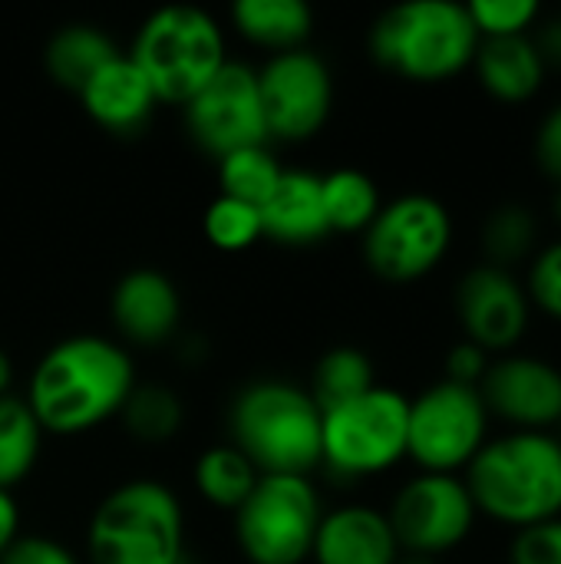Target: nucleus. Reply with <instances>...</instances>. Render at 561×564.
<instances>
[{
  "label": "nucleus",
  "instance_id": "e433bc0d",
  "mask_svg": "<svg viewBox=\"0 0 561 564\" xmlns=\"http://www.w3.org/2000/svg\"><path fill=\"white\" fill-rule=\"evenodd\" d=\"M532 43H536V50H539L546 66H561V13L559 17H549L542 23L539 36Z\"/></svg>",
  "mask_w": 561,
  "mask_h": 564
},
{
  "label": "nucleus",
  "instance_id": "f257e3e1",
  "mask_svg": "<svg viewBox=\"0 0 561 564\" xmlns=\"http://www.w3.org/2000/svg\"><path fill=\"white\" fill-rule=\"evenodd\" d=\"M136 383V364L122 344L103 334H73L36 360L23 400L43 433L76 436L119 416Z\"/></svg>",
  "mask_w": 561,
  "mask_h": 564
},
{
  "label": "nucleus",
  "instance_id": "4be33fe9",
  "mask_svg": "<svg viewBox=\"0 0 561 564\" xmlns=\"http://www.w3.org/2000/svg\"><path fill=\"white\" fill-rule=\"evenodd\" d=\"M231 23L251 43L281 53L304 46L314 30V10L304 0H235Z\"/></svg>",
  "mask_w": 561,
  "mask_h": 564
},
{
  "label": "nucleus",
  "instance_id": "5701e85b",
  "mask_svg": "<svg viewBox=\"0 0 561 564\" xmlns=\"http://www.w3.org/2000/svg\"><path fill=\"white\" fill-rule=\"evenodd\" d=\"M261 473L255 469V463L231 443H218L208 446L198 459H195V489L205 502L235 512L251 489L258 486Z\"/></svg>",
  "mask_w": 561,
  "mask_h": 564
},
{
  "label": "nucleus",
  "instance_id": "aec40b11",
  "mask_svg": "<svg viewBox=\"0 0 561 564\" xmlns=\"http://www.w3.org/2000/svg\"><path fill=\"white\" fill-rule=\"evenodd\" d=\"M476 73L486 93L503 102H526L542 89L546 63L532 43V36H493L476 46Z\"/></svg>",
  "mask_w": 561,
  "mask_h": 564
},
{
  "label": "nucleus",
  "instance_id": "b1692460",
  "mask_svg": "<svg viewBox=\"0 0 561 564\" xmlns=\"http://www.w3.org/2000/svg\"><path fill=\"white\" fill-rule=\"evenodd\" d=\"M321 198L331 231H367V225L380 212V188L377 182L360 169H334L321 175Z\"/></svg>",
  "mask_w": 561,
  "mask_h": 564
},
{
  "label": "nucleus",
  "instance_id": "72a5a7b5",
  "mask_svg": "<svg viewBox=\"0 0 561 564\" xmlns=\"http://www.w3.org/2000/svg\"><path fill=\"white\" fill-rule=\"evenodd\" d=\"M0 564H79V558L73 555V549H66L56 539H46V535H17L3 549Z\"/></svg>",
  "mask_w": 561,
  "mask_h": 564
},
{
  "label": "nucleus",
  "instance_id": "c85d7f7f",
  "mask_svg": "<svg viewBox=\"0 0 561 564\" xmlns=\"http://www.w3.org/2000/svg\"><path fill=\"white\" fill-rule=\"evenodd\" d=\"M536 245V215L529 212V205L519 202H506L499 205L486 225H483V251H486V264L513 271V264H519Z\"/></svg>",
  "mask_w": 561,
  "mask_h": 564
},
{
  "label": "nucleus",
  "instance_id": "7ed1b4c3",
  "mask_svg": "<svg viewBox=\"0 0 561 564\" xmlns=\"http://www.w3.org/2000/svg\"><path fill=\"white\" fill-rule=\"evenodd\" d=\"M228 443L261 476H311L321 466V406L301 383L251 380L228 403Z\"/></svg>",
  "mask_w": 561,
  "mask_h": 564
},
{
  "label": "nucleus",
  "instance_id": "dca6fc26",
  "mask_svg": "<svg viewBox=\"0 0 561 564\" xmlns=\"http://www.w3.org/2000/svg\"><path fill=\"white\" fill-rule=\"evenodd\" d=\"M109 314L122 340L136 347L162 344L182 321V294L159 268H132L109 291Z\"/></svg>",
  "mask_w": 561,
  "mask_h": 564
},
{
  "label": "nucleus",
  "instance_id": "6e6552de",
  "mask_svg": "<svg viewBox=\"0 0 561 564\" xmlns=\"http://www.w3.org/2000/svg\"><path fill=\"white\" fill-rule=\"evenodd\" d=\"M235 542L251 564H304L324 516L311 476H261L231 512Z\"/></svg>",
  "mask_w": 561,
  "mask_h": 564
},
{
  "label": "nucleus",
  "instance_id": "2eb2a0df",
  "mask_svg": "<svg viewBox=\"0 0 561 564\" xmlns=\"http://www.w3.org/2000/svg\"><path fill=\"white\" fill-rule=\"evenodd\" d=\"M476 390L489 416H499L522 433H546L561 423V370L549 360L526 354L493 360Z\"/></svg>",
  "mask_w": 561,
  "mask_h": 564
},
{
  "label": "nucleus",
  "instance_id": "39448f33",
  "mask_svg": "<svg viewBox=\"0 0 561 564\" xmlns=\"http://www.w3.org/2000/svg\"><path fill=\"white\" fill-rule=\"evenodd\" d=\"M93 564L185 562V509L159 479H129L103 496L86 529Z\"/></svg>",
  "mask_w": 561,
  "mask_h": 564
},
{
  "label": "nucleus",
  "instance_id": "4468645a",
  "mask_svg": "<svg viewBox=\"0 0 561 564\" xmlns=\"http://www.w3.org/2000/svg\"><path fill=\"white\" fill-rule=\"evenodd\" d=\"M529 291L526 284L503 268L479 264L463 274L456 288V314L466 330V340L486 354L513 350L529 327Z\"/></svg>",
  "mask_w": 561,
  "mask_h": 564
},
{
  "label": "nucleus",
  "instance_id": "cd10ccee",
  "mask_svg": "<svg viewBox=\"0 0 561 564\" xmlns=\"http://www.w3.org/2000/svg\"><path fill=\"white\" fill-rule=\"evenodd\" d=\"M281 172H284V165L274 159V152L268 145H248V149H238V152H228L218 159L222 195L248 202L255 208H261L271 198Z\"/></svg>",
  "mask_w": 561,
  "mask_h": 564
},
{
  "label": "nucleus",
  "instance_id": "bb28decb",
  "mask_svg": "<svg viewBox=\"0 0 561 564\" xmlns=\"http://www.w3.org/2000/svg\"><path fill=\"white\" fill-rule=\"evenodd\" d=\"M119 416H122V426H126L129 436H136L142 443H165L182 430L185 406H182V397L172 387L136 383L132 393L126 397Z\"/></svg>",
  "mask_w": 561,
  "mask_h": 564
},
{
  "label": "nucleus",
  "instance_id": "423d86ee",
  "mask_svg": "<svg viewBox=\"0 0 561 564\" xmlns=\"http://www.w3.org/2000/svg\"><path fill=\"white\" fill-rule=\"evenodd\" d=\"M152 83L159 102L185 106L225 63V33L218 20L195 3L152 10L126 50Z\"/></svg>",
  "mask_w": 561,
  "mask_h": 564
},
{
  "label": "nucleus",
  "instance_id": "473e14b6",
  "mask_svg": "<svg viewBox=\"0 0 561 564\" xmlns=\"http://www.w3.org/2000/svg\"><path fill=\"white\" fill-rule=\"evenodd\" d=\"M509 558L513 564H561V519L522 529Z\"/></svg>",
  "mask_w": 561,
  "mask_h": 564
},
{
  "label": "nucleus",
  "instance_id": "9d476101",
  "mask_svg": "<svg viewBox=\"0 0 561 564\" xmlns=\"http://www.w3.org/2000/svg\"><path fill=\"white\" fill-rule=\"evenodd\" d=\"M489 413L476 387L440 380L410 400L407 416V456L423 473L466 469L486 446Z\"/></svg>",
  "mask_w": 561,
  "mask_h": 564
},
{
  "label": "nucleus",
  "instance_id": "1a4fd4ad",
  "mask_svg": "<svg viewBox=\"0 0 561 564\" xmlns=\"http://www.w3.org/2000/svg\"><path fill=\"white\" fill-rule=\"evenodd\" d=\"M453 245V218L433 195L410 192L380 205L364 231V261L384 281H420Z\"/></svg>",
  "mask_w": 561,
  "mask_h": 564
},
{
  "label": "nucleus",
  "instance_id": "a19ab883",
  "mask_svg": "<svg viewBox=\"0 0 561 564\" xmlns=\"http://www.w3.org/2000/svg\"><path fill=\"white\" fill-rule=\"evenodd\" d=\"M552 208H555V218L561 221V185H559V192H555V202H552Z\"/></svg>",
  "mask_w": 561,
  "mask_h": 564
},
{
  "label": "nucleus",
  "instance_id": "4c0bfd02",
  "mask_svg": "<svg viewBox=\"0 0 561 564\" xmlns=\"http://www.w3.org/2000/svg\"><path fill=\"white\" fill-rule=\"evenodd\" d=\"M20 535V509H17V499L13 492L0 489V555L3 549Z\"/></svg>",
  "mask_w": 561,
  "mask_h": 564
},
{
  "label": "nucleus",
  "instance_id": "0eeeda50",
  "mask_svg": "<svg viewBox=\"0 0 561 564\" xmlns=\"http://www.w3.org/2000/svg\"><path fill=\"white\" fill-rule=\"evenodd\" d=\"M410 400L393 387L367 393L321 413V466L341 479H364L407 456Z\"/></svg>",
  "mask_w": 561,
  "mask_h": 564
},
{
  "label": "nucleus",
  "instance_id": "37998d69",
  "mask_svg": "<svg viewBox=\"0 0 561 564\" xmlns=\"http://www.w3.org/2000/svg\"><path fill=\"white\" fill-rule=\"evenodd\" d=\"M559 426H561V423H559ZM559 443H561V440H559Z\"/></svg>",
  "mask_w": 561,
  "mask_h": 564
},
{
  "label": "nucleus",
  "instance_id": "20e7f679",
  "mask_svg": "<svg viewBox=\"0 0 561 564\" xmlns=\"http://www.w3.org/2000/svg\"><path fill=\"white\" fill-rule=\"evenodd\" d=\"M479 46L466 3L407 0L384 10L370 26V56L413 83H443L463 73Z\"/></svg>",
  "mask_w": 561,
  "mask_h": 564
},
{
  "label": "nucleus",
  "instance_id": "f704fd0d",
  "mask_svg": "<svg viewBox=\"0 0 561 564\" xmlns=\"http://www.w3.org/2000/svg\"><path fill=\"white\" fill-rule=\"evenodd\" d=\"M486 370H489V354L483 347H476L473 340H463L446 354V380H453V383L479 387Z\"/></svg>",
  "mask_w": 561,
  "mask_h": 564
},
{
  "label": "nucleus",
  "instance_id": "7c9ffc66",
  "mask_svg": "<svg viewBox=\"0 0 561 564\" xmlns=\"http://www.w3.org/2000/svg\"><path fill=\"white\" fill-rule=\"evenodd\" d=\"M479 40L493 36H522L539 20L536 0H473L466 3Z\"/></svg>",
  "mask_w": 561,
  "mask_h": 564
},
{
  "label": "nucleus",
  "instance_id": "412c9836",
  "mask_svg": "<svg viewBox=\"0 0 561 564\" xmlns=\"http://www.w3.org/2000/svg\"><path fill=\"white\" fill-rule=\"evenodd\" d=\"M116 53H122L116 46V40L96 26V23H66L60 26L43 50V66L50 73V79L69 93H79Z\"/></svg>",
  "mask_w": 561,
  "mask_h": 564
},
{
  "label": "nucleus",
  "instance_id": "79ce46f5",
  "mask_svg": "<svg viewBox=\"0 0 561 564\" xmlns=\"http://www.w3.org/2000/svg\"><path fill=\"white\" fill-rule=\"evenodd\" d=\"M179 564H192V562H179Z\"/></svg>",
  "mask_w": 561,
  "mask_h": 564
},
{
  "label": "nucleus",
  "instance_id": "c9c22d12",
  "mask_svg": "<svg viewBox=\"0 0 561 564\" xmlns=\"http://www.w3.org/2000/svg\"><path fill=\"white\" fill-rule=\"evenodd\" d=\"M536 162L546 175L561 185V102L539 122L536 132Z\"/></svg>",
  "mask_w": 561,
  "mask_h": 564
},
{
  "label": "nucleus",
  "instance_id": "2f4dec72",
  "mask_svg": "<svg viewBox=\"0 0 561 564\" xmlns=\"http://www.w3.org/2000/svg\"><path fill=\"white\" fill-rule=\"evenodd\" d=\"M526 291H529L532 304H539L549 317L561 321V241L549 245L536 258L529 281H526Z\"/></svg>",
  "mask_w": 561,
  "mask_h": 564
},
{
  "label": "nucleus",
  "instance_id": "9b49d317",
  "mask_svg": "<svg viewBox=\"0 0 561 564\" xmlns=\"http://www.w3.org/2000/svg\"><path fill=\"white\" fill-rule=\"evenodd\" d=\"M185 129L192 142L222 159L248 145H268V119L258 89V69L228 59L185 106Z\"/></svg>",
  "mask_w": 561,
  "mask_h": 564
},
{
  "label": "nucleus",
  "instance_id": "58836bf2",
  "mask_svg": "<svg viewBox=\"0 0 561 564\" xmlns=\"http://www.w3.org/2000/svg\"><path fill=\"white\" fill-rule=\"evenodd\" d=\"M10 380H13V360H10V354L0 347V397L10 393Z\"/></svg>",
  "mask_w": 561,
  "mask_h": 564
},
{
  "label": "nucleus",
  "instance_id": "c756f323",
  "mask_svg": "<svg viewBox=\"0 0 561 564\" xmlns=\"http://www.w3.org/2000/svg\"><path fill=\"white\" fill-rule=\"evenodd\" d=\"M202 231H205L208 245L218 251H245L258 238H265L261 212L255 205L228 198L222 192L208 202V208L202 215Z\"/></svg>",
  "mask_w": 561,
  "mask_h": 564
},
{
  "label": "nucleus",
  "instance_id": "f3484780",
  "mask_svg": "<svg viewBox=\"0 0 561 564\" xmlns=\"http://www.w3.org/2000/svg\"><path fill=\"white\" fill-rule=\"evenodd\" d=\"M76 96H79L86 116L112 135L142 132L159 106L152 83L132 63V56L126 50L116 53Z\"/></svg>",
  "mask_w": 561,
  "mask_h": 564
},
{
  "label": "nucleus",
  "instance_id": "a878e982",
  "mask_svg": "<svg viewBox=\"0 0 561 564\" xmlns=\"http://www.w3.org/2000/svg\"><path fill=\"white\" fill-rule=\"evenodd\" d=\"M370 387H377L374 360L360 347L341 344V347H331L317 357V364L311 370L308 393L314 397V403L324 413L337 403H347V400L367 393Z\"/></svg>",
  "mask_w": 561,
  "mask_h": 564
},
{
  "label": "nucleus",
  "instance_id": "6ab92c4d",
  "mask_svg": "<svg viewBox=\"0 0 561 564\" xmlns=\"http://www.w3.org/2000/svg\"><path fill=\"white\" fill-rule=\"evenodd\" d=\"M258 212L265 238L278 245L304 248L331 235L321 198V175L311 169H284L271 198Z\"/></svg>",
  "mask_w": 561,
  "mask_h": 564
},
{
  "label": "nucleus",
  "instance_id": "ddd939ff",
  "mask_svg": "<svg viewBox=\"0 0 561 564\" xmlns=\"http://www.w3.org/2000/svg\"><path fill=\"white\" fill-rule=\"evenodd\" d=\"M476 516L479 512L473 506L466 482L450 473L413 476L393 496V506L387 512L400 552L430 555V558L466 542Z\"/></svg>",
  "mask_w": 561,
  "mask_h": 564
},
{
  "label": "nucleus",
  "instance_id": "f8f14e48",
  "mask_svg": "<svg viewBox=\"0 0 561 564\" xmlns=\"http://www.w3.org/2000/svg\"><path fill=\"white\" fill-rule=\"evenodd\" d=\"M258 89L271 139L304 142L324 129L334 109L331 66L308 46L271 53L258 69Z\"/></svg>",
  "mask_w": 561,
  "mask_h": 564
},
{
  "label": "nucleus",
  "instance_id": "a211bd4d",
  "mask_svg": "<svg viewBox=\"0 0 561 564\" xmlns=\"http://www.w3.org/2000/svg\"><path fill=\"white\" fill-rule=\"evenodd\" d=\"M403 552L387 512L341 506L321 516L311 558L317 564H397Z\"/></svg>",
  "mask_w": 561,
  "mask_h": 564
},
{
  "label": "nucleus",
  "instance_id": "ea45409f",
  "mask_svg": "<svg viewBox=\"0 0 561 564\" xmlns=\"http://www.w3.org/2000/svg\"><path fill=\"white\" fill-rule=\"evenodd\" d=\"M397 564H436V558H430V555H410V552H403Z\"/></svg>",
  "mask_w": 561,
  "mask_h": 564
},
{
  "label": "nucleus",
  "instance_id": "393cba45",
  "mask_svg": "<svg viewBox=\"0 0 561 564\" xmlns=\"http://www.w3.org/2000/svg\"><path fill=\"white\" fill-rule=\"evenodd\" d=\"M43 446V426L36 423L33 410L23 397L3 393L0 397V489L13 492L17 482H23Z\"/></svg>",
  "mask_w": 561,
  "mask_h": 564
},
{
  "label": "nucleus",
  "instance_id": "f03ea898",
  "mask_svg": "<svg viewBox=\"0 0 561 564\" xmlns=\"http://www.w3.org/2000/svg\"><path fill=\"white\" fill-rule=\"evenodd\" d=\"M466 489L476 512L532 529L561 512V443L549 433L513 430L486 446L466 466Z\"/></svg>",
  "mask_w": 561,
  "mask_h": 564
}]
</instances>
